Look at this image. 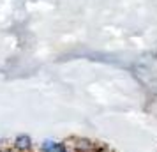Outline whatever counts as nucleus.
I'll use <instances>...</instances> for the list:
<instances>
[{
  "label": "nucleus",
  "mask_w": 157,
  "mask_h": 152,
  "mask_svg": "<svg viewBox=\"0 0 157 152\" xmlns=\"http://www.w3.org/2000/svg\"><path fill=\"white\" fill-rule=\"evenodd\" d=\"M30 147V138L27 134H20V136L16 138V149H20V150H27Z\"/></svg>",
  "instance_id": "f257e3e1"
}]
</instances>
